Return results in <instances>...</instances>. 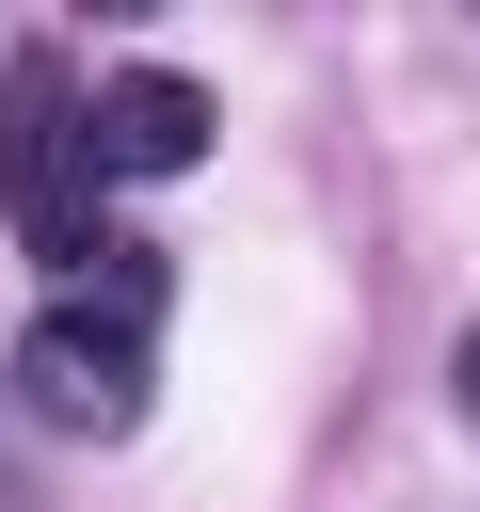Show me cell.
Segmentation results:
<instances>
[{
	"label": "cell",
	"instance_id": "1",
	"mask_svg": "<svg viewBox=\"0 0 480 512\" xmlns=\"http://www.w3.org/2000/svg\"><path fill=\"white\" fill-rule=\"evenodd\" d=\"M96 192H112V176H96V96H64V64L16 48V80H0V224H16V256L80 288L96 240H112Z\"/></svg>",
	"mask_w": 480,
	"mask_h": 512
},
{
	"label": "cell",
	"instance_id": "2",
	"mask_svg": "<svg viewBox=\"0 0 480 512\" xmlns=\"http://www.w3.org/2000/svg\"><path fill=\"white\" fill-rule=\"evenodd\" d=\"M16 400H32L48 432H80V448H112V432H144V336H112V320H80V304H48V320L16 336Z\"/></svg>",
	"mask_w": 480,
	"mask_h": 512
},
{
	"label": "cell",
	"instance_id": "3",
	"mask_svg": "<svg viewBox=\"0 0 480 512\" xmlns=\"http://www.w3.org/2000/svg\"><path fill=\"white\" fill-rule=\"evenodd\" d=\"M208 80H176V64H128V80H96V176H192L208 160Z\"/></svg>",
	"mask_w": 480,
	"mask_h": 512
},
{
	"label": "cell",
	"instance_id": "4",
	"mask_svg": "<svg viewBox=\"0 0 480 512\" xmlns=\"http://www.w3.org/2000/svg\"><path fill=\"white\" fill-rule=\"evenodd\" d=\"M80 320H112V336H160V304H176V256L160 240H96V272L64 288Z\"/></svg>",
	"mask_w": 480,
	"mask_h": 512
},
{
	"label": "cell",
	"instance_id": "5",
	"mask_svg": "<svg viewBox=\"0 0 480 512\" xmlns=\"http://www.w3.org/2000/svg\"><path fill=\"white\" fill-rule=\"evenodd\" d=\"M464 416H480V336H464Z\"/></svg>",
	"mask_w": 480,
	"mask_h": 512
}]
</instances>
